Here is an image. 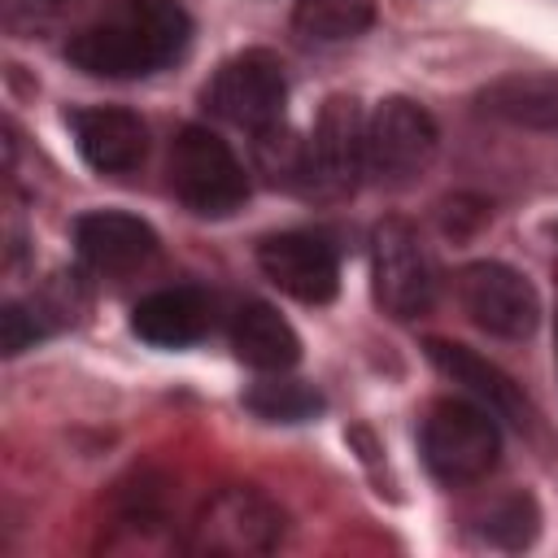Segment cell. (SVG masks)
I'll use <instances>...</instances> for the list:
<instances>
[{
    "instance_id": "cell-8",
    "label": "cell",
    "mask_w": 558,
    "mask_h": 558,
    "mask_svg": "<svg viewBox=\"0 0 558 558\" xmlns=\"http://www.w3.org/2000/svg\"><path fill=\"white\" fill-rule=\"evenodd\" d=\"M279 536H283V510L248 484H231V488L214 493L205 501L201 519L192 523V549L222 554V558L266 554L279 545Z\"/></svg>"
},
{
    "instance_id": "cell-20",
    "label": "cell",
    "mask_w": 558,
    "mask_h": 558,
    "mask_svg": "<svg viewBox=\"0 0 558 558\" xmlns=\"http://www.w3.org/2000/svg\"><path fill=\"white\" fill-rule=\"evenodd\" d=\"M44 336H48V327H44L26 305L9 301V305L0 310V349H4L9 357H17L22 349H35V340H44Z\"/></svg>"
},
{
    "instance_id": "cell-15",
    "label": "cell",
    "mask_w": 558,
    "mask_h": 558,
    "mask_svg": "<svg viewBox=\"0 0 558 558\" xmlns=\"http://www.w3.org/2000/svg\"><path fill=\"white\" fill-rule=\"evenodd\" d=\"M475 100L497 122L527 131H558V70L493 78Z\"/></svg>"
},
{
    "instance_id": "cell-16",
    "label": "cell",
    "mask_w": 558,
    "mask_h": 558,
    "mask_svg": "<svg viewBox=\"0 0 558 558\" xmlns=\"http://www.w3.org/2000/svg\"><path fill=\"white\" fill-rule=\"evenodd\" d=\"M131 327L140 340L161 344V349H183L205 336L209 327V301L196 288H161L148 292L131 310Z\"/></svg>"
},
{
    "instance_id": "cell-2",
    "label": "cell",
    "mask_w": 558,
    "mask_h": 558,
    "mask_svg": "<svg viewBox=\"0 0 558 558\" xmlns=\"http://www.w3.org/2000/svg\"><path fill=\"white\" fill-rule=\"evenodd\" d=\"M166 174H170L174 196L201 218H227L248 196V174L240 157L209 126H183L170 140Z\"/></svg>"
},
{
    "instance_id": "cell-6",
    "label": "cell",
    "mask_w": 558,
    "mask_h": 558,
    "mask_svg": "<svg viewBox=\"0 0 558 558\" xmlns=\"http://www.w3.org/2000/svg\"><path fill=\"white\" fill-rule=\"evenodd\" d=\"M366 174V122L353 96H327L314 122V135L305 144L301 179L310 192L336 201L357 187Z\"/></svg>"
},
{
    "instance_id": "cell-3",
    "label": "cell",
    "mask_w": 558,
    "mask_h": 558,
    "mask_svg": "<svg viewBox=\"0 0 558 558\" xmlns=\"http://www.w3.org/2000/svg\"><path fill=\"white\" fill-rule=\"evenodd\" d=\"M501 432L480 401L445 397L423 418V462L440 484H475L497 466Z\"/></svg>"
},
{
    "instance_id": "cell-14",
    "label": "cell",
    "mask_w": 558,
    "mask_h": 558,
    "mask_svg": "<svg viewBox=\"0 0 558 558\" xmlns=\"http://www.w3.org/2000/svg\"><path fill=\"white\" fill-rule=\"evenodd\" d=\"M231 349L244 366L253 371H288L301 362V340L292 331V323L266 305V301H244L231 318Z\"/></svg>"
},
{
    "instance_id": "cell-19",
    "label": "cell",
    "mask_w": 558,
    "mask_h": 558,
    "mask_svg": "<svg viewBox=\"0 0 558 558\" xmlns=\"http://www.w3.org/2000/svg\"><path fill=\"white\" fill-rule=\"evenodd\" d=\"M536 532H541V510L532 493H510L484 514V536L501 549H523L536 541Z\"/></svg>"
},
{
    "instance_id": "cell-7",
    "label": "cell",
    "mask_w": 558,
    "mask_h": 558,
    "mask_svg": "<svg viewBox=\"0 0 558 558\" xmlns=\"http://www.w3.org/2000/svg\"><path fill=\"white\" fill-rule=\"evenodd\" d=\"M371 288L384 314L392 318H418L436 301L432 262L405 218H384L371 231Z\"/></svg>"
},
{
    "instance_id": "cell-4",
    "label": "cell",
    "mask_w": 558,
    "mask_h": 558,
    "mask_svg": "<svg viewBox=\"0 0 558 558\" xmlns=\"http://www.w3.org/2000/svg\"><path fill=\"white\" fill-rule=\"evenodd\" d=\"M205 109L231 126L244 131H270L283 118L288 105V78H283V61L266 48H248L231 61L218 65V74L209 78V87L201 92Z\"/></svg>"
},
{
    "instance_id": "cell-11",
    "label": "cell",
    "mask_w": 558,
    "mask_h": 558,
    "mask_svg": "<svg viewBox=\"0 0 558 558\" xmlns=\"http://www.w3.org/2000/svg\"><path fill=\"white\" fill-rule=\"evenodd\" d=\"M427 357H432V366L440 375H449L453 384H462L493 418H506L514 427H532V405H527L523 388L497 362L480 357L475 349H466L458 340H440V336L427 340Z\"/></svg>"
},
{
    "instance_id": "cell-5",
    "label": "cell",
    "mask_w": 558,
    "mask_h": 558,
    "mask_svg": "<svg viewBox=\"0 0 558 558\" xmlns=\"http://www.w3.org/2000/svg\"><path fill=\"white\" fill-rule=\"evenodd\" d=\"M440 131L432 113L410 96H388L366 118V174L388 187L414 183L436 157Z\"/></svg>"
},
{
    "instance_id": "cell-18",
    "label": "cell",
    "mask_w": 558,
    "mask_h": 558,
    "mask_svg": "<svg viewBox=\"0 0 558 558\" xmlns=\"http://www.w3.org/2000/svg\"><path fill=\"white\" fill-rule=\"evenodd\" d=\"M244 405L266 423H305L323 410V397L301 379H262L244 392Z\"/></svg>"
},
{
    "instance_id": "cell-13",
    "label": "cell",
    "mask_w": 558,
    "mask_h": 558,
    "mask_svg": "<svg viewBox=\"0 0 558 558\" xmlns=\"http://www.w3.org/2000/svg\"><path fill=\"white\" fill-rule=\"evenodd\" d=\"M74 244L87 266H96L105 275H122V270L144 266L157 253V231L135 214L92 209L74 222Z\"/></svg>"
},
{
    "instance_id": "cell-12",
    "label": "cell",
    "mask_w": 558,
    "mask_h": 558,
    "mask_svg": "<svg viewBox=\"0 0 558 558\" xmlns=\"http://www.w3.org/2000/svg\"><path fill=\"white\" fill-rule=\"evenodd\" d=\"M70 131L74 144L83 153V161L100 174H126L144 161L148 153V131L140 122V113L118 109V105H87L70 113Z\"/></svg>"
},
{
    "instance_id": "cell-9",
    "label": "cell",
    "mask_w": 558,
    "mask_h": 558,
    "mask_svg": "<svg viewBox=\"0 0 558 558\" xmlns=\"http://www.w3.org/2000/svg\"><path fill=\"white\" fill-rule=\"evenodd\" d=\"M458 301L475 327L501 340H523L541 323L536 288L506 262H471L458 275Z\"/></svg>"
},
{
    "instance_id": "cell-1",
    "label": "cell",
    "mask_w": 558,
    "mask_h": 558,
    "mask_svg": "<svg viewBox=\"0 0 558 558\" xmlns=\"http://www.w3.org/2000/svg\"><path fill=\"white\" fill-rule=\"evenodd\" d=\"M187 39L192 17L179 0H118L65 44V57L96 78H144L179 61Z\"/></svg>"
},
{
    "instance_id": "cell-10",
    "label": "cell",
    "mask_w": 558,
    "mask_h": 558,
    "mask_svg": "<svg viewBox=\"0 0 558 558\" xmlns=\"http://www.w3.org/2000/svg\"><path fill=\"white\" fill-rule=\"evenodd\" d=\"M257 266L262 275L305 301V305H323L336 296L340 288V257H336V244L318 231H279V235H266L257 244Z\"/></svg>"
},
{
    "instance_id": "cell-17",
    "label": "cell",
    "mask_w": 558,
    "mask_h": 558,
    "mask_svg": "<svg viewBox=\"0 0 558 558\" xmlns=\"http://www.w3.org/2000/svg\"><path fill=\"white\" fill-rule=\"evenodd\" d=\"M371 22H375L371 0H296V9H292L296 35H305L314 44L357 39L362 31H371Z\"/></svg>"
}]
</instances>
